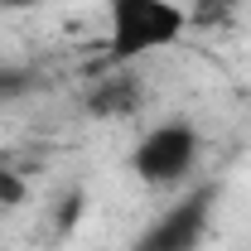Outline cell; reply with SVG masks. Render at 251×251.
Here are the masks:
<instances>
[{
    "label": "cell",
    "mask_w": 251,
    "mask_h": 251,
    "mask_svg": "<svg viewBox=\"0 0 251 251\" xmlns=\"http://www.w3.org/2000/svg\"><path fill=\"white\" fill-rule=\"evenodd\" d=\"M25 5H39V0H0V10H25Z\"/></svg>",
    "instance_id": "obj_6"
},
{
    "label": "cell",
    "mask_w": 251,
    "mask_h": 251,
    "mask_svg": "<svg viewBox=\"0 0 251 251\" xmlns=\"http://www.w3.org/2000/svg\"><path fill=\"white\" fill-rule=\"evenodd\" d=\"M25 92H34V73L0 63V101H15V97H25Z\"/></svg>",
    "instance_id": "obj_5"
},
{
    "label": "cell",
    "mask_w": 251,
    "mask_h": 251,
    "mask_svg": "<svg viewBox=\"0 0 251 251\" xmlns=\"http://www.w3.org/2000/svg\"><path fill=\"white\" fill-rule=\"evenodd\" d=\"M213 203H218V188L213 184L184 193L179 203H169V208L130 242V251H198L203 237H208V227H213Z\"/></svg>",
    "instance_id": "obj_3"
},
{
    "label": "cell",
    "mask_w": 251,
    "mask_h": 251,
    "mask_svg": "<svg viewBox=\"0 0 251 251\" xmlns=\"http://www.w3.org/2000/svg\"><path fill=\"white\" fill-rule=\"evenodd\" d=\"M198 164V130L188 121H164V126H150L135 150H130V174L150 188H174L184 184Z\"/></svg>",
    "instance_id": "obj_2"
},
{
    "label": "cell",
    "mask_w": 251,
    "mask_h": 251,
    "mask_svg": "<svg viewBox=\"0 0 251 251\" xmlns=\"http://www.w3.org/2000/svg\"><path fill=\"white\" fill-rule=\"evenodd\" d=\"M184 25L188 20L174 0H106V63L126 68L155 49H169Z\"/></svg>",
    "instance_id": "obj_1"
},
{
    "label": "cell",
    "mask_w": 251,
    "mask_h": 251,
    "mask_svg": "<svg viewBox=\"0 0 251 251\" xmlns=\"http://www.w3.org/2000/svg\"><path fill=\"white\" fill-rule=\"evenodd\" d=\"M130 106H135V77H111L92 92V111L101 116H126Z\"/></svg>",
    "instance_id": "obj_4"
},
{
    "label": "cell",
    "mask_w": 251,
    "mask_h": 251,
    "mask_svg": "<svg viewBox=\"0 0 251 251\" xmlns=\"http://www.w3.org/2000/svg\"><path fill=\"white\" fill-rule=\"evenodd\" d=\"M0 169H5V155H0Z\"/></svg>",
    "instance_id": "obj_7"
}]
</instances>
